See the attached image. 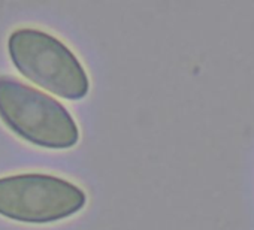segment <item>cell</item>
Returning <instances> with one entry per match:
<instances>
[{
    "mask_svg": "<svg viewBox=\"0 0 254 230\" xmlns=\"http://www.w3.org/2000/svg\"><path fill=\"white\" fill-rule=\"evenodd\" d=\"M87 203L75 182L44 172L0 176V215L21 223H54L72 217Z\"/></svg>",
    "mask_w": 254,
    "mask_h": 230,
    "instance_id": "obj_3",
    "label": "cell"
},
{
    "mask_svg": "<svg viewBox=\"0 0 254 230\" xmlns=\"http://www.w3.org/2000/svg\"><path fill=\"white\" fill-rule=\"evenodd\" d=\"M0 120L42 148L67 150L79 141L78 123L60 100L11 75H0Z\"/></svg>",
    "mask_w": 254,
    "mask_h": 230,
    "instance_id": "obj_1",
    "label": "cell"
},
{
    "mask_svg": "<svg viewBox=\"0 0 254 230\" xmlns=\"http://www.w3.org/2000/svg\"><path fill=\"white\" fill-rule=\"evenodd\" d=\"M8 53L23 76L56 96L79 100L90 91V78L79 57L50 32L18 27L8 36Z\"/></svg>",
    "mask_w": 254,
    "mask_h": 230,
    "instance_id": "obj_2",
    "label": "cell"
}]
</instances>
